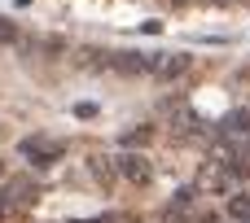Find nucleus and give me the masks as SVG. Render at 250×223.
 <instances>
[{"mask_svg":"<svg viewBox=\"0 0 250 223\" xmlns=\"http://www.w3.org/2000/svg\"><path fill=\"white\" fill-rule=\"evenodd\" d=\"M4 206H31V202H40V184L31 180V175H18V180H9V188H4Z\"/></svg>","mask_w":250,"mask_h":223,"instance_id":"nucleus-4","label":"nucleus"},{"mask_svg":"<svg viewBox=\"0 0 250 223\" xmlns=\"http://www.w3.org/2000/svg\"><path fill=\"white\" fill-rule=\"evenodd\" d=\"M229 215H233L237 223H246V219H250V197H246V193H237V197H229Z\"/></svg>","mask_w":250,"mask_h":223,"instance_id":"nucleus-6","label":"nucleus"},{"mask_svg":"<svg viewBox=\"0 0 250 223\" xmlns=\"http://www.w3.org/2000/svg\"><path fill=\"white\" fill-rule=\"evenodd\" d=\"M114 171H119L127 184H136V188H145V184L154 180V162H149L145 153H132V149H127V153L114 162Z\"/></svg>","mask_w":250,"mask_h":223,"instance_id":"nucleus-2","label":"nucleus"},{"mask_svg":"<svg viewBox=\"0 0 250 223\" xmlns=\"http://www.w3.org/2000/svg\"><path fill=\"white\" fill-rule=\"evenodd\" d=\"M242 83H250V66H246V70H242Z\"/></svg>","mask_w":250,"mask_h":223,"instance_id":"nucleus-10","label":"nucleus"},{"mask_svg":"<svg viewBox=\"0 0 250 223\" xmlns=\"http://www.w3.org/2000/svg\"><path fill=\"white\" fill-rule=\"evenodd\" d=\"M211 4H237V0H211Z\"/></svg>","mask_w":250,"mask_h":223,"instance_id":"nucleus-11","label":"nucleus"},{"mask_svg":"<svg viewBox=\"0 0 250 223\" xmlns=\"http://www.w3.org/2000/svg\"><path fill=\"white\" fill-rule=\"evenodd\" d=\"M92 175H97V184H110V180H114V167H110V158H92Z\"/></svg>","mask_w":250,"mask_h":223,"instance_id":"nucleus-7","label":"nucleus"},{"mask_svg":"<svg viewBox=\"0 0 250 223\" xmlns=\"http://www.w3.org/2000/svg\"><path fill=\"white\" fill-rule=\"evenodd\" d=\"M110 66L123 70V74H154L158 70V53H114Z\"/></svg>","mask_w":250,"mask_h":223,"instance_id":"nucleus-3","label":"nucleus"},{"mask_svg":"<svg viewBox=\"0 0 250 223\" xmlns=\"http://www.w3.org/2000/svg\"><path fill=\"white\" fill-rule=\"evenodd\" d=\"M22 158H31L35 171H48V167H57L66 158V145L62 140H48V136H26L22 140Z\"/></svg>","mask_w":250,"mask_h":223,"instance_id":"nucleus-1","label":"nucleus"},{"mask_svg":"<svg viewBox=\"0 0 250 223\" xmlns=\"http://www.w3.org/2000/svg\"><path fill=\"white\" fill-rule=\"evenodd\" d=\"M13 39H18V26L9 18H0V44H13Z\"/></svg>","mask_w":250,"mask_h":223,"instance_id":"nucleus-9","label":"nucleus"},{"mask_svg":"<svg viewBox=\"0 0 250 223\" xmlns=\"http://www.w3.org/2000/svg\"><path fill=\"white\" fill-rule=\"evenodd\" d=\"M246 223H250V219H246Z\"/></svg>","mask_w":250,"mask_h":223,"instance_id":"nucleus-13","label":"nucleus"},{"mask_svg":"<svg viewBox=\"0 0 250 223\" xmlns=\"http://www.w3.org/2000/svg\"><path fill=\"white\" fill-rule=\"evenodd\" d=\"M176 4H185V0H176Z\"/></svg>","mask_w":250,"mask_h":223,"instance_id":"nucleus-12","label":"nucleus"},{"mask_svg":"<svg viewBox=\"0 0 250 223\" xmlns=\"http://www.w3.org/2000/svg\"><path fill=\"white\" fill-rule=\"evenodd\" d=\"M189 70V53H158V79H180Z\"/></svg>","mask_w":250,"mask_h":223,"instance_id":"nucleus-5","label":"nucleus"},{"mask_svg":"<svg viewBox=\"0 0 250 223\" xmlns=\"http://www.w3.org/2000/svg\"><path fill=\"white\" fill-rule=\"evenodd\" d=\"M149 136H154V127H136V131H127V136H123V145H127V149H136V145H145Z\"/></svg>","mask_w":250,"mask_h":223,"instance_id":"nucleus-8","label":"nucleus"}]
</instances>
